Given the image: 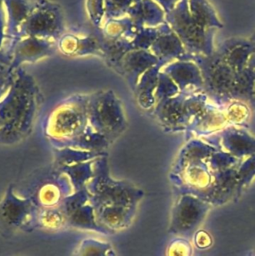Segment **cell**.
Instances as JSON below:
<instances>
[{"label": "cell", "mask_w": 255, "mask_h": 256, "mask_svg": "<svg viewBox=\"0 0 255 256\" xmlns=\"http://www.w3.org/2000/svg\"><path fill=\"white\" fill-rule=\"evenodd\" d=\"M43 102L35 79L23 67L15 70L11 87L0 100V145L13 146L25 140Z\"/></svg>", "instance_id": "1"}, {"label": "cell", "mask_w": 255, "mask_h": 256, "mask_svg": "<svg viewBox=\"0 0 255 256\" xmlns=\"http://www.w3.org/2000/svg\"><path fill=\"white\" fill-rule=\"evenodd\" d=\"M94 208L127 207L138 209L145 192L135 184L111 176L108 154L94 162V174L86 186Z\"/></svg>", "instance_id": "2"}, {"label": "cell", "mask_w": 255, "mask_h": 256, "mask_svg": "<svg viewBox=\"0 0 255 256\" xmlns=\"http://www.w3.org/2000/svg\"><path fill=\"white\" fill-rule=\"evenodd\" d=\"M88 100L89 94L71 95L50 112L44 125V134L53 148H66L87 130Z\"/></svg>", "instance_id": "3"}, {"label": "cell", "mask_w": 255, "mask_h": 256, "mask_svg": "<svg viewBox=\"0 0 255 256\" xmlns=\"http://www.w3.org/2000/svg\"><path fill=\"white\" fill-rule=\"evenodd\" d=\"M15 191L40 209L58 208L74 192L68 177L53 164L34 171L20 183L19 188L15 187Z\"/></svg>", "instance_id": "4"}, {"label": "cell", "mask_w": 255, "mask_h": 256, "mask_svg": "<svg viewBox=\"0 0 255 256\" xmlns=\"http://www.w3.org/2000/svg\"><path fill=\"white\" fill-rule=\"evenodd\" d=\"M87 113L89 126L104 136L110 145L127 129L124 106L112 90L89 94Z\"/></svg>", "instance_id": "5"}, {"label": "cell", "mask_w": 255, "mask_h": 256, "mask_svg": "<svg viewBox=\"0 0 255 256\" xmlns=\"http://www.w3.org/2000/svg\"><path fill=\"white\" fill-rule=\"evenodd\" d=\"M165 22L178 36L190 55L210 56L214 53L216 29H206L192 18L188 0H181L172 11L167 13Z\"/></svg>", "instance_id": "6"}, {"label": "cell", "mask_w": 255, "mask_h": 256, "mask_svg": "<svg viewBox=\"0 0 255 256\" xmlns=\"http://www.w3.org/2000/svg\"><path fill=\"white\" fill-rule=\"evenodd\" d=\"M65 33V16L61 6L50 0H35L34 8L21 26L17 39L33 36L58 42Z\"/></svg>", "instance_id": "7"}, {"label": "cell", "mask_w": 255, "mask_h": 256, "mask_svg": "<svg viewBox=\"0 0 255 256\" xmlns=\"http://www.w3.org/2000/svg\"><path fill=\"white\" fill-rule=\"evenodd\" d=\"M37 209L31 200L17 194L14 185H9L0 200V234L10 237L17 232H33Z\"/></svg>", "instance_id": "8"}, {"label": "cell", "mask_w": 255, "mask_h": 256, "mask_svg": "<svg viewBox=\"0 0 255 256\" xmlns=\"http://www.w3.org/2000/svg\"><path fill=\"white\" fill-rule=\"evenodd\" d=\"M191 61L200 68L204 87L217 100L229 102L236 73L215 51L210 56H191Z\"/></svg>", "instance_id": "9"}, {"label": "cell", "mask_w": 255, "mask_h": 256, "mask_svg": "<svg viewBox=\"0 0 255 256\" xmlns=\"http://www.w3.org/2000/svg\"><path fill=\"white\" fill-rule=\"evenodd\" d=\"M212 205L191 194H181L171 213L169 234L186 237L195 234Z\"/></svg>", "instance_id": "10"}, {"label": "cell", "mask_w": 255, "mask_h": 256, "mask_svg": "<svg viewBox=\"0 0 255 256\" xmlns=\"http://www.w3.org/2000/svg\"><path fill=\"white\" fill-rule=\"evenodd\" d=\"M60 207L67 217L69 228L110 235L97 222L95 210L90 202L87 189L74 191L65 199Z\"/></svg>", "instance_id": "11"}, {"label": "cell", "mask_w": 255, "mask_h": 256, "mask_svg": "<svg viewBox=\"0 0 255 256\" xmlns=\"http://www.w3.org/2000/svg\"><path fill=\"white\" fill-rule=\"evenodd\" d=\"M58 42L51 39L25 36L10 42L7 52L10 56V68L15 71L24 64L35 63L55 54Z\"/></svg>", "instance_id": "12"}, {"label": "cell", "mask_w": 255, "mask_h": 256, "mask_svg": "<svg viewBox=\"0 0 255 256\" xmlns=\"http://www.w3.org/2000/svg\"><path fill=\"white\" fill-rule=\"evenodd\" d=\"M102 41L103 34L99 28L85 35L65 33L58 40V50L69 57L96 56L102 59Z\"/></svg>", "instance_id": "13"}, {"label": "cell", "mask_w": 255, "mask_h": 256, "mask_svg": "<svg viewBox=\"0 0 255 256\" xmlns=\"http://www.w3.org/2000/svg\"><path fill=\"white\" fill-rule=\"evenodd\" d=\"M186 98V92H180L178 95L160 101L154 106V116L165 130H183L189 125L190 119L185 107Z\"/></svg>", "instance_id": "14"}, {"label": "cell", "mask_w": 255, "mask_h": 256, "mask_svg": "<svg viewBox=\"0 0 255 256\" xmlns=\"http://www.w3.org/2000/svg\"><path fill=\"white\" fill-rule=\"evenodd\" d=\"M159 64V60L149 50H132L123 57L117 73L126 79L133 91L141 76Z\"/></svg>", "instance_id": "15"}, {"label": "cell", "mask_w": 255, "mask_h": 256, "mask_svg": "<svg viewBox=\"0 0 255 256\" xmlns=\"http://www.w3.org/2000/svg\"><path fill=\"white\" fill-rule=\"evenodd\" d=\"M215 52L236 73H240L255 53V43L250 39L231 38L220 45Z\"/></svg>", "instance_id": "16"}, {"label": "cell", "mask_w": 255, "mask_h": 256, "mask_svg": "<svg viewBox=\"0 0 255 256\" xmlns=\"http://www.w3.org/2000/svg\"><path fill=\"white\" fill-rule=\"evenodd\" d=\"M149 51L156 56L163 66L176 60H191L192 56L187 53L181 40L168 24L152 44Z\"/></svg>", "instance_id": "17"}, {"label": "cell", "mask_w": 255, "mask_h": 256, "mask_svg": "<svg viewBox=\"0 0 255 256\" xmlns=\"http://www.w3.org/2000/svg\"><path fill=\"white\" fill-rule=\"evenodd\" d=\"M173 82L178 86L180 92H187L191 88L204 87L202 74L198 65L191 60H176L162 68Z\"/></svg>", "instance_id": "18"}, {"label": "cell", "mask_w": 255, "mask_h": 256, "mask_svg": "<svg viewBox=\"0 0 255 256\" xmlns=\"http://www.w3.org/2000/svg\"><path fill=\"white\" fill-rule=\"evenodd\" d=\"M220 145L224 152L238 159L255 155V138L240 128L224 129L221 132Z\"/></svg>", "instance_id": "19"}, {"label": "cell", "mask_w": 255, "mask_h": 256, "mask_svg": "<svg viewBox=\"0 0 255 256\" xmlns=\"http://www.w3.org/2000/svg\"><path fill=\"white\" fill-rule=\"evenodd\" d=\"M94 210L99 225L107 230L110 235H113L128 229L132 225L138 209L127 207H104L94 208Z\"/></svg>", "instance_id": "20"}, {"label": "cell", "mask_w": 255, "mask_h": 256, "mask_svg": "<svg viewBox=\"0 0 255 256\" xmlns=\"http://www.w3.org/2000/svg\"><path fill=\"white\" fill-rule=\"evenodd\" d=\"M35 5V0H4L6 14V39H17L23 23Z\"/></svg>", "instance_id": "21"}, {"label": "cell", "mask_w": 255, "mask_h": 256, "mask_svg": "<svg viewBox=\"0 0 255 256\" xmlns=\"http://www.w3.org/2000/svg\"><path fill=\"white\" fill-rule=\"evenodd\" d=\"M126 16L137 27H158L165 23L166 13L153 0H140L129 9Z\"/></svg>", "instance_id": "22"}, {"label": "cell", "mask_w": 255, "mask_h": 256, "mask_svg": "<svg viewBox=\"0 0 255 256\" xmlns=\"http://www.w3.org/2000/svg\"><path fill=\"white\" fill-rule=\"evenodd\" d=\"M163 67L162 64H159L145 72L133 90L138 105L144 110H150L156 104L155 93L158 85V77Z\"/></svg>", "instance_id": "23"}, {"label": "cell", "mask_w": 255, "mask_h": 256, "mask_svg": "<svg viewBox=\"0 0 255 256\" xmlns=\"http://www.w3.org/2000/svg\"><path fill=\"white\" fill-rule=\"evenodd\" d=\"M68 228V220L61 207L37 209L32 225L33 231L55 233Z\"/></svg>", "instance_id": "24"}, {"label": "cell", "mask_w": 255, "mask_h": 256, "mask_svg": "<svg viewBox=\"0 0 255 256\" xmlns=\"http://www.w3.org/2000/svg\"><path fill=\"white\" fill-rule=\"evenodd\" d=\"M255 84V53L247 66L236 75L231 90V100L250 102Z\"/></svg>", "instance_id": "25"}, {"label": "cell", "mask_w": 255, "mask_h": 256, "mask_svg": "<svg viewBox=\"0 0 255 256\" xmlns=\"http://www.w3.org/2000/svg\"><path fill=\"white\" fill-rule=\"evenodd\" d=\"M189 12L192 18L206 29H220L223 27L215 9L208 0H188Z\"/></svg>", "instance_id": "26"}, {"label": "cell", "mask_w": 255, "mask_h": 256, "mask_svg": "<svg viewBox=\"0 0 255 256\" xmlns=\"http://www.w3.org/2000/svg\"><path fill=\"white\" fill-rule=\"evenodd\" d=\"M94 162L95 160L80 162L57 169L68 177L73 190L79 191L86 189L87 184L92 179L94 174Z\"/></svg>", "instance_id": "27"}, {"label": "cell", "mask_w": 255, "mask_h": 256, "mask_svg": "<svg viewBox=\"0 0 255 256\" xmlns=\"http://www.w3.org/2000/svg\"><path fill=\"white\" fill-rule=\"evenodd\" d=\"M137 28L130 18L125 16L122 18H106L101 26V31L105 37L131 41Z\"/></svg>", "instance_id": "28"}, {"label": "cell", "mask_w": 255, "mask_h": 256, "mask_svg": "<svg viewBox=\"0 0 255 256\" xmlns=\"http://www.w3.org/2000/svg\"><path fill=\"white\" fill-rule=\"evenodd\" d=\"M53 152H54L53 165L56 168H61L64 166L75 164V163L96 160L97 158L107 154V152L98 153V152H91V151H85V150H79V149H73V148H62V149L53 148Z\"/></svg>", "instance_id": "29"}, {"label": "cell", "mask_w": 255, "mask_h": 256, "mask_svg": "<svg viewBox=\"0 0 255 256\" xmlns=\"http://www.w3.org/2000/svg\"><path fill=\"white\" fill-rule=\"evenodd\" d=\"M116 251L109 242L88 238L82 240L72 256H111Z\"/></svg>", "instance_id": "30"}, {"label": "cell", "mask_w": 255, "mask_h": 256, "mask_svg": "<svg viewBox=\"0 0 255 256\" xmlns=\"http://www.w3.org/2000/svg\"><path fill=\"white\" fill-rule=\"evenodd\" d=\"M255 178V155L247 157L237 167V191L236 198L246 189Z\"/></svg>", "instance_id": "31"}, {"label": "cell", "mask_w": 255, "mask_h": 256, "mask_svg": "<svg viewBox=\"0 0 255 256\" xmlns=\"http://www.w3.org/2000/svg\"><path fill=\"white\" fill-rule=\"evenodd\" d=\"M207 165L212 173H218L227 169L236 167L240 163V159L224 152L216 150L207 160Z\"/></svg>", "instance_id": "32"}, {"label": "cell", "mask_w": 255, "mask_h": 256, "mask_svg": "<svg viewBox=\"0 0 255 256\" xmlns=\"http://www.w3.org/2000/svg\"><path fill=\"white\" fill-rule=\"evenodd\" d=\"M179 93H180V90H179L178 86L161 69V71L159 73L158 85H157V89H156V93H155L156 103L163 101L165 99L174 97V96L178 95Z\"/></svg>", "instance_id": "33"}, {"label": "cell", "mask_w": 255, "mask_h": 256, "mask_svg": "<svg viewBox=\"0 0 255 256\" xmlns=\"http://www.w3.org/2000/svg\"><path fill=\"white\" fill-rule=\"evenodd\" d=\"M140 0H105L106 18L125 17L129 9Z\"/></svg>", "instance_id": "34"}, {"label": "cell", "mask_w": 255, "mask_h": 256, "mask_svg": "<svg viewBox=\"0 0 255 256\" xmlns=\"http://www.w3.org/2000/svg\"><path fill=\"white\" fill-rule=\"evenodd\" d=\"M86 8L92 26L101 29L106 16L105 0H87Z\"/></svg>", "instance_id": "35"}, {"label": "cell", "mask_w": 255, "mask_h": 256, "mask_svg": "<svg viewBox=\"0 0 255 256\" xmlns=\"http://www.w3.org/2000/svg\"><path fill=\"white\" fill-rule=\"evenodd\" d=\"M193 247L186 237L176 236L166 248L165 256H192Z\"/></svg>", "instance_id": "36"}, {"label": "cell", "mask_w": 255, "mask_h": 256, "mask_svg": "<svg viewBox=\"0 0 255 256\" xmlns=\"http://www.w3.org/2000/svg\"><path fill=\"white\" fill-rule=\"evenodd\" d=\"M14 76L15 71H12L8 64L0 63V100L11 87Z\"/></svg>", "instance_id": "37"}, {"label": "cell", "mask_w": 255, "mask_h": 256, "mask_svg": "<svg viewBox=\"0 0 255 256\" xmlns=\"http://www.w3.org/2000/svg\"><path fill=\"white\" fill-rule=\"evenodd\" d=\"M194 241L198 248L207 249L212 245V238L210 235L203 230H197L194 234Z\"/></svg>", "instance_id": "38"}, {"label": "cell", "mask_w": 255, "mask_h": 256, "mask_svg": "<svg viewBox=\"0 0 255 256\" xmlns=\"http://www.w3.org/2000/svg\"><path fill=\"white\" fill-rule=\"evenodd\" d=\"M6 40V14L4 0H0V51L4 50L3 44Z\"/></svg>", "instance_id": "39"}, {"label": "cell", "mask_w": 255, "mask_h": 256, "mask_svg": "<svg viewBox=\"0 0 255 256\" xmlns=\"http://www.w3.org/2000/svg\"><path fill=\"white\" fill-rule=\"evenodd\" d=\"M153 1H155L158 5H160L161 8L167 14L170 11H172L181 0H153Z\"/></svg>", "instance_id": "40"}, {"label": "cell", "mask_w": 255, "mask_h": 256, "mask_svg": "<svg viewBox=\"0 0 255 256\" xmlns=\"http://www.w3.org/2000/svg\"><path fill=\"white\" fill-rule=\"evenodd\" d=\"M10 56L7 52V49H4V50H1L0 51V63H5V64H8L10 65Z\"/></svg>", "instance_id": "41"}, {"label": "cell", "mask_w": 255, "mask_h": 256, "mask_svg": "<svg viewBox=\"0 0 255 256\" xmlns=\"http://www.w3.org/2000/svg\"><path fill=\"white\" fill-rule=\"evenodd\" d=\"M250 103L253 107H255V84H254V88H253V92H252V97L250 100Z\"/></svg>", "instance_id": "42"}, {"label": "cell", "mask_w": 255, "mask_h": 256, "mask_svg": "<svg viewBox=\"0 0 255 256\" xmlns=\"http://www.w3.org/2000/svg\"><path fill=\"white\" fill-rule=\"evenodd\" d=\"M250 40L251 41H253L254 43H255V32L252 34V36H251V38H250Z\"/></svg>", "instance_id": "43"}, {"label": "cell", "mask_w": 255, "mask_h": 256, "mask_svg": "<svg viewBox=\"0 0 255 256\" xmlns=\"http://www.w3.org/2000/svg\"><path fill=\"white\" fill-rule=\"evenodd\" d=\"M249 256H255V250L253 251V253H251Z\"/></svg>", "instance_id": "44"}, {"label": "cell", "mask_w": 255, "mask_h": 256, "mask_svg": "<svg viewBox=\"0 0 255 256\" xmlns=\"http://www.w3.org/2000/svg\"><path fill=\"white\" fill-rule=\"evenodd\" d=\"M111 256H117V254L115 253V254H113V255H111Z\"/></svg>", "instance_id": "45"}]
</instances>
